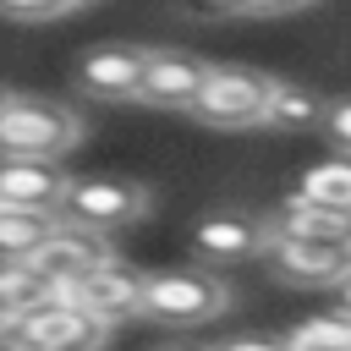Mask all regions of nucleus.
<instances>
[{
    "label": "nucleus",
    "mask_w": 351,
    "mask_h": 351,
    "mask_svg": "<svg viewBox=\"0 0 351 351\" xmlns=\"http://www.w3.org/2000/svg\"><path fill=\"white\" fill-rule=\"evenodd\" d=\"M225 307H230V280L208 263L159 269V274H148V291H143V318H154L165 329H197V324L219 318Z\"/></svg>",
    "instance_id": "1"
},
{
    "label": "nucleus",
    "mask_w": 351,
    "mask_h": 351,
    "mask_svg": "<svg viewBox=\"0 0 351 351\" xmlns=\"http://www.w3.org/2000/svg\"><path fill=\"white\" fill-rule=\"evenodd\" d=\"M82 143V115L55 104V99H33V93H11V104L0 110V154L16 159H66Z\"/></svg>",
    "instance_id": "2"
},
{
    "label": "nucleus",
    "mask_w": 351,
    "mask_h": 351,
    "mask_svg": "<svg viewBox=\"0 0 351 351\" xmlns=\"http://www.w3.org/2000/svg\"><path fill=\"white\" fill-rule=\"evenodd\" d=\"M269 93H274V77L258 66H208L186 115H197L214 132H247V126H263Z\"/></svg>",
    "instance_id": "3"
},
{
    "label": "nucleus",
    "mask_w": 351,
    "mask_h": 351,
    "mask_svg": "<svg viewBox=\"0 0 351 351\" xmlns=\"http://www.w3.org/2000/svg\"><path fill=\"white\" fill-rule=\"evenodd\" d=\"M154 208V192L132 176H77L60 197V219H77L88 230H126Z\"/></svg>",
    "instance_id": "4"
},
{
    "label": "nucleus",
    "mask_w": 351,
    "mask_h": 351,
    "mask_svg": "<svg viewBox=\"0 0 351 351\" xmlns=\"http://www.w3.org/2000/svg\"><path fill=\"white\" fill-rule=\"evenodd\" d=\"M5 340L16 351H104L110 340V324L88 307H77L71 296L49 302V307H33L22 318L5 324Z\"/></svg>",
    "instance_id": "5"
},
{
    "label": "nucleus",
    "mask_w": 351,
    "mask_h": 351,
    "mask_svg": "<svg viewBox=\"0 0 351 351\" xmlns=\"http://www.w3.org/2000/svg\"><path fill=\"white\" fill-rule=\"evenodd\" d=\"M274 280L296 285V291H335L346 274H351V247L340 241H313V236H291V230H269V247H263Z\"/></svg>",
    "instance_id": "6"
},
{
    "label": "nucleus",
    "mask_w": 351,
    "mask_h": 351,
    "mask_svg": "<svg viewBox=\"0 0 351 351\" xmlns=\"http://www.w3.org/2000/svg\"><path fill=\"white\" fill-rule=\"evenodd\" d=\"M148 55L154 49H143V44H93L77 60L71 82H77V93H88L99 104H132V99H143Z\"/></svg>",
    "instance_id": "7"
},
{
    "label": "nucleus",
    "mask_w": 351,
    "mask_h": 351,
    "mask_svg": "<svg viewBox=\"0 0 351 351\" xmlns=\"http://www.w3.org/2000/svg\"><path fill=\"white\" fill-rule=\"evenodd\" d=\"M269 230H274V219H258V214H247V208H219V214L197 219V230H192V258L208 263V269H230V263H241V258H263Z\"/></svg>",
    "instance_id": "8"
},
{
    "label": "nucleus",
    "mask_w": 351,
    "mask_h": 351,
    "mask_svg": "<svg viewBox=\"0 0 351 351\" xmlns=\"http://www.w3.org/2000/svg\"><path fill=\"white\" fill-rule=\"evenodd\" d=\"M143 291H148V274H137V269L121 263V258H104V263L88 269L66 296H71L77 307L99 313V318L115 329V324H126V318H143Z\"/></svg>",
    "instance_id": "9"
},
{
    "label": "nucleus",
    "mask_w": 351,
    "mask_h": 351,
    "mask_svg": "<svg viewBox=\"0 0 351 351\" xmlns=\"http://www.w3.org/2000/svg\"><path fill=\"white\" fill-rule=\"evenodd\" d=\"M104 258H115V252H110V236L77 225V219H60V225L38 241V252H33V263H38L60 291H71V285H77L88 269H99Z\"/></svg>",
    "instance_id": "10"
},
{
    "label": "nucleus",
    "mask_w": 351,
    "mask_h": 351,
    "mask_svg": "<svg viewBox=\"0 0 351 351\" xmlns=\"http://www.w3.org/2000/svg\"><path fill=\"white\" fill-rule=\"evenodd\" d=\"M203 77H208V60H197V55H186V49H154L137 104H154V110H192Z\"/></svg>",
    "instance_id": "11"
},
{
    "label": "nucleus",
    "mask_w": 351,
    "mask_h": 351,
    "mask_svg": "<svg viewBox=\"0 0 351 351\" xmlns=\"http://www.w3.org/2000/svg\"><path fill=\"white\" fill-rule=\"evenodd\" d=\"M71 176L55 159H16L0 154V203H27V208H60Z\"/></svg>",
    "instance_id": "12"
},
{
    "label": "nucleus",
    "mask_w": 351,
    "mask_h": 351,
    "mask_svg": "<svg viewBox=\"0 0 351 351\" xmlns=\"http://www.w3.org/2000/svg\"><path fill=\"white\" fill-rule=\"evenodd\" d=\"M66 291L33 263V258H0V307L11 313V318H22V313H33V307H49V302H60Z\"/></svg>",
    "instance_id": "13"
},
{
    "label": "nucleus",
    "mask_w": 351,
    "mask_h": 351,
    "mask_svg": "<svg viewBox=\"0 0 351 351\" xmlns=\"http://www.w3.org/2000/svg\"><path fill=\"white\" fill-rule=\"evenodd\" d=\"M324 110H329V104H324L307 82H285V77H274L263 126H269V132H313V126H324Z\"/></svg>",
    "instance_id": "14"
},
{
    "label": "nucleus",
    "mask_w": 351,
    "mask_h": 351,
    "mask_svg": "<svg viewBox=\"0 0 351 351\" xmlns=\"http://www.w3.org/2000/svg\"><path fill=\"white\" fill-rule=\"evenodd\" d=\"M274 225L291 230V236H313V241H340V247H351V208H329V203L285 197V208L274 214Z\"/></svg>",
    "instance_id": "15"
},
{
    "label": "nucleus",
    "mask_w": 351,
    "mask_h": 351,
    "mask_svg": "<svg viewBox=\"0 0 351 351\" xmlns=\"http://www.w3.org/2000/svg\"><path fill=\"white\" fill-rule=\"evenodd\" d=\"M60 225V208H27V203H0V258H33L38 241Z\"/></svg>",
    "instance_id": "16"
},
{
    "label": "nucleus",
    "mask_w": 351,
    "mask_h": 351,
    "mask_svg": "<svg viewBox=\"0 0 351 351\" xmlns=\"http://www.w3.org/2000/svg\"><path fill=\"white\" fill-rule=\"evenodd\" d=\"M291 197L302 203H329V208H351V154H329L318 165H307L291 186Z\"/></svg>",
    "instance_id": "17"
},
{
    "label": "nucleus",
    "mask_w": 351,
    "mask_h": 351,
    "mask_svg": "<svg viewBox=\"0 0 351 351\" xmlns=\"http://www.w3.org/2000/svg\"><path fill=\"white\" fill-rule=\"evenodd\" d=\"M291 351H351V313L335 307V313H318V318H302L291 335H285Z\"/></svg>",
    "instance_id": "18"
},
{
    "label": "nucleus",
    "mask_w": 351,
    "mask_h": 351,
    "mask_svg": "<svg viewBox=\"0 0 351 351\" xmlns=\"http://www.w3.org/2000/svg\"><path fill=\"white\" fill-rule=\"evenodd\" d=\"M66 11H77V0H0L5 22H55Z\"/></svg>",
    "instance_id": "19"
},
{
    "label": "nucleus",
    "mask_w": 351,
    "mask_h": 351,
    "mask_svg": "<svg viewBox=\"0 0 351 351\" xmlns=\"http://www.w3.org/2000/svg\"><path fill=\"white\" fill-rule=\"evenodd\" d=\"M318 132L329 137V148H335V154H351V99L329 104V110H324V126H318Z\"/></svg>",
    "instance_id": "20"
},
{
    "label": "nucleus",
    "mask_w": 351,
    "mask_h": 351,
    "mask_svg": "<svg viewBox=\"0 0 351 351\" xmlns=\"http://www.w3.org/2000/svg\"><path fill=\"white\" fill-rule=\"evenodd\" d=\"M181 16H192V22H230L241 11H236V0H181Z\"/></svg>",
    "instance_id": "21"
},
{
    "label": "nucleus",
    "mask_w": 351,
    "mask_h": 351,
    "mask_svg": "<svg viewBox=\"0 0 351 351\" xmlns=\"http://www.w3.org/2000/svg\"><path fill=\"white\" fill-rule=\"evenodd\" d=\"M313 0H236L241 16H285V11H307Z\"/></svg>",
    "instance_id": "22"
},
{
    "label": "nucleus",
    "mask_w": 351,
    "mask_h": 351,
    "mask_svg": "<svg viewBox=\"0 0 351 351\" xmlns=\"http://www.w3.org/2000/svg\"><path fill=\"white\" fill-rule=\"evenodd\" d=\"M219 351H291V346H285V335H236Z\"/></svg>",
    "instance_id": "23"
},
{
    "label": "nucleus",
    "mask_w": 351,
    "mask_h": 351,
    "mask_svg": "<svg viewBox=\"0 0 351 351\" xmlns=\"http://www.w3.org/2000/svg\"><path fill=\"white\" fill-rule=\"evenodd\" d=\"M335 296H340V307H346V313H351V274H346V280H340V285H335Z\"/></svg>",
    "instance_id": "24"
},
{
    "label": "nucleus",
    "mask_w": 351,
    "mask_h": 351,
    "mask_svg": "<svg viewBox=\"0 0 351 351\" xmlns=\"http://www.w3.org/2000/svg\"><path fill=\"white\" fill-rule=\"evenodd\" d=\"M159 351H219V346H159Z\"/></svg>",
    "instance_id": "25"
},
{
    "label": "nucleus",
    "mask_w": 351,
    "mask_h": 351,
    "mask_svg": "<svg viewBox=\"0 0 351 351\" xmlns=\"http://www.w3.org/2000/svg\"><path fill=\"white\" fill-rule=\"evenodd\" d=\"M5 104H11V88H0V110H5Z\"/></svg>",
    "instance_id": "26"
},
{
    "label": "nucleus",
    "mask_w": 351,
    "mask_h": 351,
    "mask_svg": "<svg viewBox=\"0 0 351 351\" xmlns=\"http://www.w3.org/2000/svg\"><path fill=\"white\" fill-rule=\"evenodd\" d=\"M5 324H11V313H5V307H0V335H5Z\"/></svg>",
    "instance_id": "27"
},
{
    "label": "nucleus",
    "mask_w": 351,
    "mask_h": 351,
    "mask_svg": "<svg viewBox=\"0 0 351 351\" xmlns=\"http://www.w3.org/2000/svg\"><path fill=\"white\" fill-rule=\"evenodd\" d=\"M0 351H16V346H11V340H5V335H0Z\"/></svg>",
    "instance_id": "28"
},
{
    "label": "nucleus",
    "mask_w": 351,
    "mask_h": 351,
    "mask_svg": "<svg viewBox=\"0 0 351 351\" xmlns=\"http://www.w3.org/2000/svg\"><path fill=\"white\" fill-rule=\"evenodd\" d=\"M77 5H88V0H77Z\"/></svg>",
    "instance_id": "29"
}]
</instances>
